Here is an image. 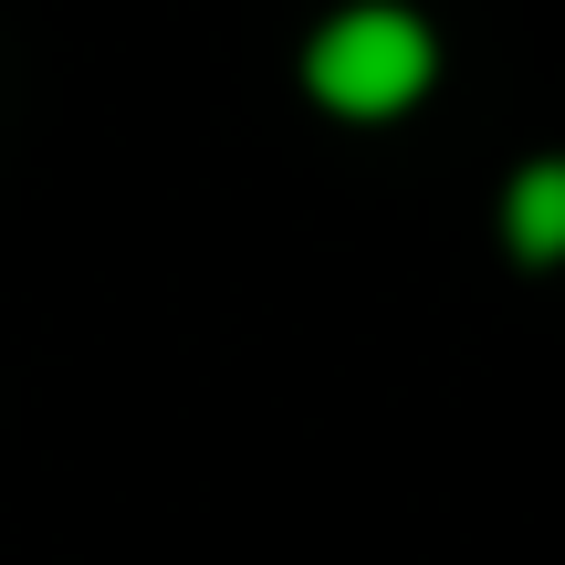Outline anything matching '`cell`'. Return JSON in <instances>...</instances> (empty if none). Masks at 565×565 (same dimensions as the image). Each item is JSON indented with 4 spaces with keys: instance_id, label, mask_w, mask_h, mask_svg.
Returning a JSON list of instances; mask_svg holds the SVG:
<instances>
[{
    "instance_id": "cell-1",
    "label": "cell",
    "mask_w": 565,
    "mask_h": 565,
    "mask_svg": "<svg viewBox=\"0 0 565 565\" xmlns=\"http://www.w3.org/2000/svg\"><path fill=\"white\" fill-rule=\"evenodd\" d=\"M419 84H429V32L408 11H345L315 42V95L335 116H398Z\"/></svg>"
},
{
    "instance_id": "cell-2",
    "label": "cell",
    "mask_w": 565,
    "mask_h": 565,
    "mask_svg": "<svg viewBox=\"0 0 565 565\" xmlns=\"http://www.w3.org/2000/svg\"><path fill=\"white\" fill-rule=\"evenodd\" d=\"M513 242L545 263V252H565V168H534L524 189H513Z\"/></svg>"
}]
</instances>
